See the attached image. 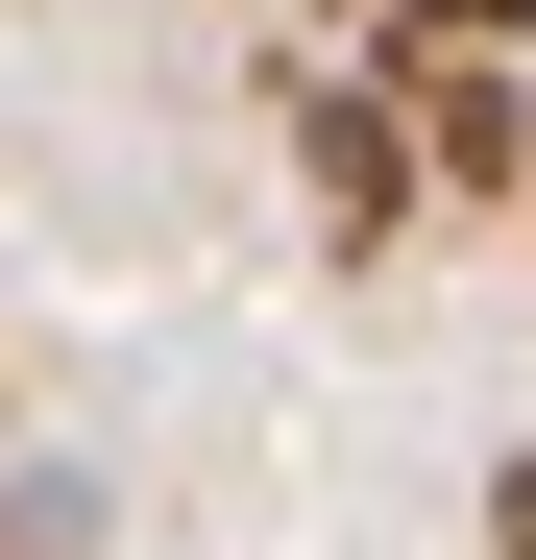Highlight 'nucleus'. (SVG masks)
Segmentation results:
<instances>
[{
    "label": "nucleus",
    "mask_w": 536,
    "mask_h": 560,
    "mask_svg": "<svg viewBox=\"0 0 536 560\" xmlns=\"http://www.w3.org/2000/svg\"><path fill=\"white\" fill-rule=\"evenodd\" d=\"M268 122H293V196H317V244H341V268H391V244H415V196H439V171H415L391 49H366V73H341V49H317V73H268Z\"/></svg>",
    "instance_id": "1"
},
{
    "label": "nucleus",
    "mask_w": 536,
    "mask_h": 560,
    "mask_svg": "<svg viewBox=\"0 0 536 560\" xmlns=\"http://www.w3.org/2000/svg\"><path fill=\"white\" fill-rule=\"evenodd\" d=\"M366 49H512V73H536V0H391Z\"/></svg>",
    "instance_id": "2"
},
{
    "label": "nucleus",
    "mask_w": 536,
    "mask_h": 560,
    "mask_svg": "<svg viewBox=\"0 0 536 560\" xmlns=\"http://www.w3.org/2000/svg\"><path fill=\"white\" fill-rule=\"evenodd\" d=\"M0 560H73V488L25 463V488H0Z\"/></svg>",
    "instance_id": "3"
},
{
    "label": "nucleus",
    "mask_w": 536,
    "mask_h": 560,
    "mask_svg": "<svg viewBox=\"0 0 536 560\" xmlns=\"http://www.w3.org/2000/svg\"><path fill=\"white\" fill-rule=\"evenodd\" d=\"M488 560H536V463H488Z\"/></svg>",
    "instance_id": "4"
},
{
    "label": "nucleus",
    "mask_w": 536,
    "mask_h": 560,
    "mask_svg": "<svg viewBox=\"0 0 536 560\" xmlns=\"http://www.w3.org/2000/svg\"><path fill=\"white\" fill-rule=\"evenodd\" d=\"M0 488H25V463H0Z\"/></svg>",
    "instance_id": "5"
}]
</instances>
